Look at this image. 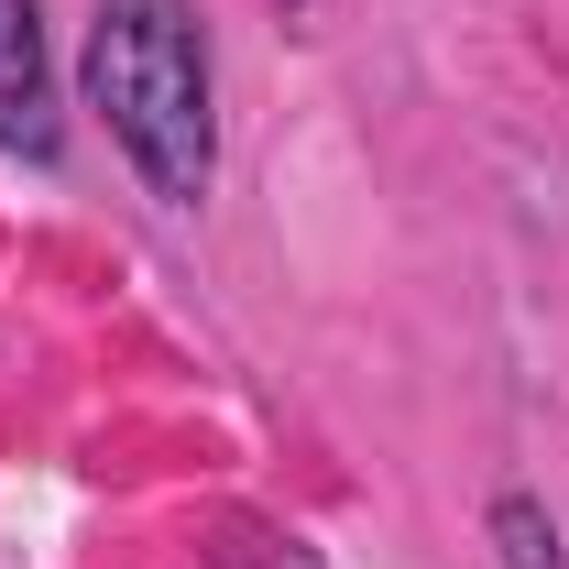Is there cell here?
I'll list each match as a JSON object with an SVG mask.
<instances>
[{
	"instance_id": "1",
	"label": "cell",
	"mask_w": 569,
	"mask_h": 569,
	"mask_svg": "<svg viewBox=\"0 0 569 569\" xmlns=\"http://www.w3.org/2000/svg\"><path fill=\"white\" fill-rule=\"evenodd\" d=\"M88 110L132 153V176L164 209H198L219 164L209 121V22L198 0H99L88 22Z\"/></svg>"
},
{
	"instance_id": "2",
	"label": "cell",
	"mask_w": 569,
	"mask_h": 569,
	"mask_svg": "<svg viewBox=\"0 0 569 569\" xmlns=\"http://www.w3.org/2000/svg\"><path fill=\"white\" fill-rule=\"evenodd\" d=\"M56 67H44V11L33 0H0V153L22 164H56Z\"/></svg>"
},
{
	"instance_id": "3",
	"label": "cell",
	"mask_w": 569,
	"mask_h": 569,
	"mask_svg": "<svg viewBox=\"0 0 569 569\" xmlns=\"http://www.w3.org/2000/svg\"><path fill=\"white\" fill-rule=\"evenodd\" d=\"M493 537H503V559H515V569H559V537H548V515H537L526 493L493 503Z\"/></svg>"
}]
</instances>
